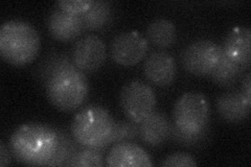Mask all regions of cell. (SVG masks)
<instances>
[{"mask_svg":"<svg viewBox=\"0 0 251 167\" xmlns=\"http://www.w3.org/2000/svg\"><path fill=\"white\" fill-rule=\"evenodd\" d=\"M209 103L199 92L180 96L173 110V125L185 134H197L209 126Z\"/></svg>","mask_w":251,"mask_h":167,"instance_id":"cell-5","label":"cell"},{"mask_svg":"<svg viewBox=\"0 0 251 167\" xmlns=\"http://www.w3.org/2000/svg\"><path fill=\"white\" fill-rule=\"evenodd\" d=\"M45 91L54 108L62 112H72L87 99L89 81L70 59L46 77Z\"/></svg>","mask_w":251,"mask_h":167,"instance_id":"cell-2","label":"cell"},{"mask_svg":"<svg viewBox=\"0 0 251 167\" xmlns=\"http://www.w3.org/2000/svg\"><path fill=\"white\" fill-rule=\"evenodd\" d=\"M210 136L209 126L204 131L197 134H185L176 129L174 125H171L170 138L177 144H180L185 147H197L205 143Z\"/></svg>","mask_w":251,"mask_h":167,"instance_id":"cell-21","label":"cell"},{"mask_svg":"<svg viewBox=\"0 0 251 167\" xmlns=\"http://www.w3.org/2000/svg\"><path fill=\"white\" fill-rule=\"evenodd\" d=\"M144 72L149 82L156 86H171L177 74L175 59L167 51H154L145 61Z\"/></svg>","mask_w":251,"mask_h":167,"instance_id":"cell-11","label":"cell"},{"mask_svg":"<svg viewBox=\"0 0 251 167\" xmlns=\"http://www.w3.org/2000/svg\"><path fill=\"white\" fill-rule=\"evenodd\" d=\"M241 91L247 98L251 99V73L250 72H247L245 76L243 77Z\"/></svg>","mask_w":251,"mask_h":167,"instance_id":"cell-26","label":"cell"},{"mask_svg":"<svg viewBox=\"0 0 251 167\" xmlns=\"http://www.w3.org/2000/svg\"><path fill=\"white\" fill-rule=\"evenodd\" d=\"M11 162V155L9 153V150H7L4 142L1 141V143H0V166L4 167L6 165H10Z\"/></svg>","mask_w":251,"mask_h":167,"instance_id":"cell-25","label":"cell"},{"mask_svg":"<svg viewBox=\"0 0 251 167\" xmlns=\"http://www.w3.org/2000/svg\"><path fill=\"white\" fill-rule=\"evenodd\" d=\"M217 111L223 120L238 123L246 120L250 115L251 99L247 98L242 91L223 93L217 98Z\"/></svg>","mask_w":251,"mask_h":167,"instance_id":"cell-13","label":"cell"},{"mask_svg":"<svg viewBox=\"0 0 251 167\" xmlns=\"http://www.w3.org/2000/svg\"><path fill=\"white\" fill-rule=\"evenodd\" d=\"M50 36L61 42H69L80 37L84 30L82 17L69 14L58 7L53 9L46 19Z\"/></svg>","mask_w":251,"mask_h":167,"instance_id":"cell-12","label":"cell"},{"mask_svg":"<svg viewBox=\"0 0 251 167\" xmlns=\"http://www.w3.org/2000/svg\"><path fill=\"white\" fill-rule=\"evenodd\" d=\"M58 130L41 122L19 125L10 138V149L18 162L30 166H49L57 152Z\"/></svg>","mask_w":251,"mask_h":167,"instance_id":"cell-1","label":"cell"},{"mask_svg":"<svg viewBox=\"0 0 251 167\" xmlns=\"http://www.w3.org/2000/svg\"><path fill=\"white\" fill-rule=\"evenodd\" d=\"M156 94L150 85L139 79L123 86L120 93V105L129 120L140 123L156 109Z\"/></svg>","mask_w":251,"mask_h":167,"instance_id":"cell-6","label":"cell"},{"mask_svg":"<svg viewBox=\"0 0 251 167\" xmlns=\"http://www.w3.org/2000/svg\"><path fill=\"white\" fill-rule=\"evenodd\" d=\"M116 121L105 107L88 105L78 110L70 125V134L82 147L105 148L109 145Z\"/></svg>","mask_w":251,"mask_h":167,"instance_id":"cell-4","label":"cell"},{"mask_svg":"<svg viewBox=\"0 0 251 167\" xmlns=\"http://www.w3.org/2000/svg\"><path fill=\"white\" fill-rule=\"evenodd\" d=\"M245 70L244 67L230 59L222 50L221 58L215 69L211 71L209 77L216 85L227 88L237 84Z\"/></svg>","mask_w":251,"mask_h":167,"instance_id":"cell-16","label":"cell"},{"mask_svg":"<svg viewBox=\"0 0 251 167\" xmlns=\"http://www.w3.org/2000/svg\"><path fill=\"white\" fill-rule=\"evenodd\" d=\"M148 49L147 38L137 30H129L114 37L110 45V55L116 64L130 67L143 61Z\"/></svg>","mask_w":251,"mask_h":167,"instance_id":"cell-8","label":"cell"},{"mask_svg":"<svg viewBox=\"0 0 251 167\" xmlns=\"http://www.w3.org/2000/svg\"><path fill=\"white\" fill-rule=\"evenodd\" d=\"M172 123L168 117L158 111L138 123V138L151 147L162 145L170 138Z\"/></svg>","mask_w":251,"mask_h":167,"instance_id":"cell-15","label":"cell"},{"mask_svg":"<svg viewBox=\"0 0 251 167\" xmlns=\"http://www.w3.org/2000/svg\"><path fill=\"white\" fill-rule=\"evenodd\" d=\"M101 148L84 147L78 149L67 166L75 167H101L105 165L104 153Z\"/></svg>","mask_w":251,"mask_h":167,"instance_id":"cell-20","label":"cell"},{"mask_svg":"<svg viewBox=\"0 0 251 167\" xmlns=\"http://www.w3.org/2000/svg\"><path fill=\"white\" fill-rule=\"evenodd\" d=\"M148 42L158 48H168L176 42L177 29L174 23L168 19H156L149 24L146 33Z\"/></svg>","mask_w":251,"mask_h":167,"instance_id":"cell-17","label":"cell"},{"mask_svg":"<svg viewBox=\"0 0 251 167\" xmlns=\"http://www.w3.org/2000/svg\"><path fill=\"white\" fill-rule=\"evenodd\" d=\"M70 58L74 65L83 72L99 70L107 59V45L96 35H87L74 43Z\"/></svg>","mask_w":251,"mask_h":167,"instance_id":"cell-9","label":"cell"},{"mask_svg":"<svg viewBox=\"0 0 251 167\" xmlns=\"http://www.w3.org/2000/svg\"><path fill=\"white\" fill-rule=\"evenodd\" d=\"M92 3L93 0H59L56 2V6L69 14L82 16L89 10Z\"/></svg>","mask_w":251,"mask_h":167,"instance_id":"cell-23","label":"cell"},{"mask_svg":"<svg viewBox=\"0 0 251 167\" xmlns=\"http://www.w3.org/2000/svg\"><path fill=\"white\" fill-rule=\"evenodd\" d=\"M105 165L110 167H150L151 157L138 144L124 141L113 144L105 159Z\"/></svg>","mask_w":251,"mask_h":167,"instance_id":"cell-10","label":"cell"},{"mask_svg":"<svg viewBox=\"0 0 251 167\" xmlns=\"http://www.w3.org/2000/svg\"><path fill=\"white\" fill-rule=\"evenodd\" d=\"M59 143L57 152L54 154L49 166H67L69 161L72 160L75 154L77 152V146L80 145L74 139L72 134H68L65 131L58 130Z\"/></svg>","mask_w":251,"mask_h":167,"instance_id":"cell-19","label":"cell"},{"mask_svg":"<svg viewBox=\"0 0 251 167\" xmlns=\"http://www.w3.org/2000/svg\"><path fill=\"white\" fill-rule=\"evenodd\" d=\"M159 165L162 167H195L198 163L190 154L175 153L164 158Z\"/></svg>","mask_w":251,"mask_h":167,"instance_id":"cell-24","label":"cell"},{"mask_svg":"<svg viewBox=\"0 0 251 167\" xmlns=\"http://www.w3.org/2000/svg\"><path fill=\"white\" fill-rule=\"evenodd\" d=\"M222 54V47L207 39L188 44L181 53L183 68L195 76H209Z\"/></svg>","mask_w":251,"mask_h":167,"instance_id":"cell-7","label":"cell"},{"mask_svg":"<svg viewBox=\"0 0 251 167\" xmlns=\"http://www.w3.org/2000/svg\"><path fill=\"white\" fill-rule=\"evenodd\" d=\"M84 29L99 30L107 26L113 17L111 3L104 0H96L87 12L82 16Z\"/></svg>","mask_w":251,"mask_h":167,"instance_id":"cell-18","label":"cell"},{"mask_svg":"<svg viewBox=\"0 0 251 167\" xmlns=\"http://www.w3.org/2000/svg\"><path fill=\"white\" fill-rule=\"evenodd\" d=\"M136 138H138V123L133 122L129 119L128 120H122L115 123L109 145L124 141H132Z\"/></svg>","mask_w":251,"mask_h":167,"instance_id":"cell-22","label":"cell"},{"mask_svg":"<svg viewBox=\"0 0 251 167\" xmlns=\"http://www.w3.org/2000/svg\"><path fill=\"white\" fill-rule=\"evenodd\" d=\"M41 47L36 27L23 20L5 21L0 28V54L9 64L21 67L34 62Z\"/></svg>","mask_w":251,"mask_h":167,"instance_id":"cell-3","label":"cell"},{"mask_svg":"<svg viewBox=\"0 0 251 167\" xmlns=\"http://www.w3.org/2000/svg\"><path fill=\"white\" fill-rule=\"evenodd\" d=\"M222 50L245 69L251 64V30L248 27L232 28L223 43Z\"/></svg>","mask_w":251,"mask_h":167,"instance_id":"cell-14","label":"cell"}]
</instances>
